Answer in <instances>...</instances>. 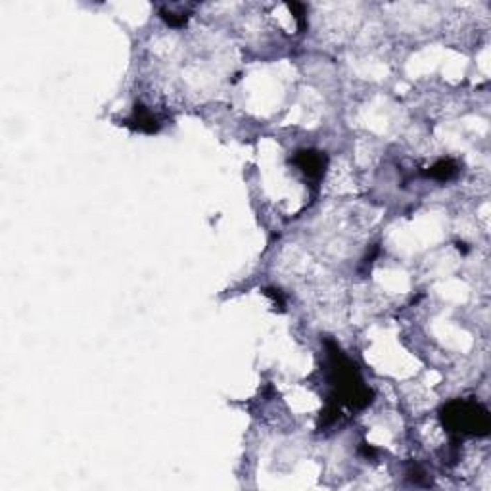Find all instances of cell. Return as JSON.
Listing matches in <instances>:
<instances>
[{
  "mask_svg": "<svg viewBox=\"0 0 491 491\" xmlns=\"http://www.w3.org/2000/svg\"><path fill=\"white\" fill-rule=\"evenodd\" d=\"M444 422L453 432L478 434L483 436L490 432V414L482 405L470 401H453L444 409Z\"/></svg>",
  "mask_w": 491,
  "mask_h": 491,
  "instance_id": "1",
  "label": "cell"
},
{
  "mask_svg": "<svg viewBox=\"0 0 491 491\" xmlns=\"http://www.w3.org/2000/svg\"><path fill=\"white\" fill-rule=\"evenodd\" d=\"M455 173H457V166L453 163L451 159H442V161H437L436 166L428 171V175L437 179V181H447V179H451Z\"/></svg>",
  "mask_w": 491,
  "mask_h": 491,
  "instance_id": "4",
  "label": "cell"
},
{
  "mask_svg": "<svg viewBox=\"0 0 491 491\" xmlns=\"http://www.w3.org/2000/svg\"><path fill=\"white\" fill-rule=\"evenodd\" d=\"M129 125L136 129V131H143V133H156L159 129L158 119L143 106H136L135 111H133V118L129 119Z\"/></svg>",
  "mask_w": 491,
  "mask_h": 491,
  "instance_id": "3",
  "label": "cell"
},
{
  "mask_svg": "<svg viewBox=\"0 0 491 491\" xmlns=\"http://www.w3.org/2000/svg\"><path fill=\"white\" fill-rule=\"evenodd\" d=\"M296 163L300 166L301 171L307 175V177H311V179H321V175L325 173L326 159L321 152L303 150L298 152Z\"/></svg>",
  "mask_w": 491,
  "mask_h": 491,
  "instance_id": "2",
  "label": "cell"
}]
</instances>
